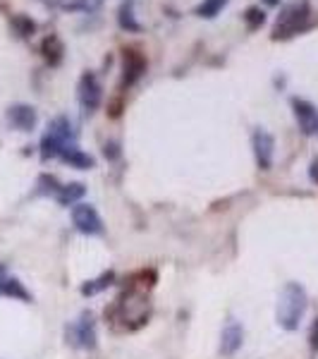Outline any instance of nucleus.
<instances>
[{"instance_id": "8", "label": "nucleus", "mask_w": 318, "mask_h": 359, "mask_svg": "<svg viewBox=\"0 0 318 359\" xmlns=\"http://www.w3.org/2000/svg\"><path fill=\"white\" fill-rule=\"evenodd\" d=\"M146 72V57L137 48L123 50V86H132L139 82V77Z\"/></svg>"}, {"instance_id": "28", "label": "nucleus", "mask_w": 318, "mask_h": 359, "mask_svg": "<svg viewBox=\"0 0 318 359\" xmlns=\"http://www.w3.org/2000/svg\"><path fill=\"white\" fill-rule=\"evenodd\" d=\"M43 3H48V5H57L60 0H43Z\"/></svg>"}, {"instance_id": "20", "label": "nucleus", "mask_w": 318, "mask_h": 359, "mask_svg": "<svg viewBox=\"0 0 318 359\" xmlns=\"http://www.w3.org/2000/svg\"><path fill=\"white\" fill-rule=\"evenodd\" d=\"M103 0H72V3H65V10H79V13H96L101 10Z\"/></svg>"}, {"instance_id": "15", "label": "nucleus", "mask_w": 318, "mask_h": 359, "mask_svg": "<svg viewBox=\"0 0 318 359\" xmlns=\"http://www.w3.org/2000/svg\"><path fill=\"white\" fill-rule=\"evenodd\" d=\"M84 194H86V187L82 182H69V184H62V187L57 189L55 199L60 206H74Z\"/></svg>"}, {"instance_id": "17", "label": "nucleus", "mask_w": 318, "mask_h": 359, "mask_svg": "<svg viewBox=\"0 0 318 359\" xmlns=\"http://www.w3.org/2000/svg\"><path fill=\"white\" fill-rule=\"evenodd\" d=\"M113 280H115V273H113V271H108V273L98 276L96 280L84 283V285H82V294H89V297H94V294L103 292L106 287H111V285H113Z\"/></svg>"}, {"instance_id": "29", "label": "nucleus", "mask_w": 318, "mask_h": 359, "mask_svg": "<svg viewBox=\"0 0 318 359\" xmlns=\"http://www.w3.org/2000/svg\"><path fill=\"white\" fill-rule=\"evenodd\" d=\"M0 278H5V266L0 264Z\"/></svg>"}, {"instance_id": "9", "label": "nucleus", "mask_w": 318, "mask_h": 359, "mask_svg": "<svg viewBox=\"0 0 318 359\" xmlns=\"http://www.w3.org/2000/svg\"><path fill=\"white\" fill-rule=\"evenodd\" d=\"M254 156H256V163L261 170H268L273 165V154H275V139L268 135L265 130H256L251 137Z\"/></svg>"}, {"instance_id": "4", "label": "nucleus", "mask_w": 318, "mask_h": 359, "mask_svg": "<svg viewBox=\"0 0 318 359\" xmlns=\"http://www.w3.org/2000/svg\"><path fill=\"white\" fill-rule=\"evenodd\" d=\"M77 139V132H74V125L69 123V118L65 115H57L53 123L48 125L46 135L41 139V158H57L62 154V149H67L69 144H74Z\"/></svg>"}, {"instance_id": "24", "label": "nucleus", "mask_w": 318, "mask_h": 359, "mask_svg": "<svg viewBox=\"0 0 318 359\" xmlns=\"http://www.w3.org/2000/svg\"><path fill=\"white\" fill-rule=\"evenodd\" d=\"M309 343H311V350L318 352V318L314 321V326H311V333H309Z\"/></svg>"}, {"instance_id": "7", "label": "nucleus", "mask_w": 318, "mask_h": 359, "mask_svg": "<svg viewBox=\"0 0 318 359\" xmlns=\"http://www.w3.org/2000/svg\"><path fill=\"white\" fill-rule=\"evenodd\" d=\"M72 223L82 235H103V221L91 204H74Z\"/></svg>"}, {"instance_id": "2", "label": "nucleus", "mask_w": 318, "mask_h": 359, "mask_svg": "<svg viewBox=\"0 0 318 359\" xmlns=\"http://www.w3.org/2000/svg\"><path fill=\"white\" fill-rule=\"evenodd\" d=\"M306 290L299 283H287L280 292V302H277V323L285 331H297L299 323L306 314Z\"/></svg>"}, {"instance_id": "6", "label": "nucleus", "mask_w": 318, "mask_h": 359, "mask_svg": "<svg viewBox=\"0 0 318 359\" xmlns=\"http://www.w3.org/2000/svg\"><path fill=\"white\" fill-rule=\"evenodd\" d=\"M77 98L79 103H82L84 113H94L98 106H101L103 101V86L98 82L96 74L86 72L82 74V79H79V86H77Z\"/></svg>"}, {"instance_id": "26", "label": "nucleus", "mask_w": 318, "mask_h": 359, "mask_svg": "<svg viewBox=\"0 0 318 359\" xmlns=\"http://www.w3.org/2000/svg\"><path fill=\"white\" fill-rule=\"evenodd\" d=\"M311 180H314V182H318V161H314V163H311Z\"/></svg>"}, {"instance_id": "19", "label": "nucleus", "mask_w": 318, "mask_h": 359, "mask_svg": "<svg viewBox=\"0 0 318 359\" xmlns=\"http://www.w3.org/2000/svg\"><path fill=\"white\" fill-rule=\"evenodd\" d=\"M228 3H230V0H204V3L196 8V15L204 17V20H213L216 15H221V10Z\"/></svg>"}, {"instance_id": "16", "label": "nucleus", "mask_w": 318, "mask_h": 359, "mask_svg": "<svg viewBox=\"0 0 318 359\" xmlns=\"http://www.w3.org/2000/svg\"><path fill=\"white\" fill-rule=\"evenodd\" d=\"M0 294L15 297V299H25V302L32 299V294L25 290V285H22L20 280H15V278H0Z\"/></svg>"}, {"instance_id": "12", "label": "nucleus", "mask_w": 318, "mask_h": 359, "mask_svg": "<svg viewBox=\"0 0 318 359\" xmlns=\"http://www.w3.org/2000/svg\"><path fill=\"white\" fill-rule=\"evenodd\" d=\"M242 340H244V328H242L240 321L230 318L228 326L223 328V340H221V352L223 355H235L242 347Z\"/></svg>"}, {"instance_id": "10", "label": "nucleus", "mask_w": 318, "mask_h": 359, "mask_svg": "<svg viewBox=\"0 0 318 359\" xmlns=\"http://www.w3.org/2000/svg\"><path fill=\"white\" fill-rule=\"evenodd\" d=\"M292 111L297 118V125L304 135H316L318 132V111L314 103L304 101V98H292Z\"/></svg>"}, {"instance_id": "13", "label": "nucleus", "mask_w": 318, "mask_h": 359, "mask_svg": "<svg viewBox=\"0 0 318 359\" xmlns=\"http://www.w3.org/2000/svg\"><path fill=\"white\" fill-rule=\"evenodd\" d=\"M62 163H67L69 168H77V170H89V168L96 165V161L91 158L89 154H84L77 144H69L67 149H62V154L57 156Z\"/></svg>"}, {"instance_id": "14", "label": "nucleus", "mask_w": 318, "mask_h": 359, "mask_svg": "<svg viewBox=\"0 0 318 359\" xmlns=\"http://www.w3.org/2000/svg\"><path fill=\"white\" fill-rule=\"evenodd\" d=\"M41 53L46 57V62H48L50 67H55V65H60V62H62V53H65V46H62V41L55 36V34H50V36L43 39Z\"/></svg>"}, {"instance_id": "18", "label": "nucleus", "mask_w": 318, "mask_h": 359, "mask_svg": "<svg viewBox=\"0 0 318 359\" xmlns=\"http://www.w3.org/2000/svg\"><path fill=\"white\" fill-rule=\"evenodd\" d=\"M118 22L125 32H141V25L134 20V10H132V3H123L120 8V15H118Z\"/></svg>"}, {"instance_id": "30", "label": "nucleus", "mask_w": 318, "mask_h": 359, "mask_svg": "<svg viewBox=\"0 0 318 359\" xmlns=\"http://www.w3.org/2000/svg\"><path fill=\"white\" fill-rule=\"evenodd\" d=\"M316 135H318V132H316Z\"/></svg>"}, {"instance_id": "5", "label": "nucleus", "mask_w": 318, "mask_h": 359, "mask_svg": "<svg viewBox=\"0 0 318 359\" xmlns=\"http://www.w3.org/2000/svg\"><path fill=\"white\" fill-rule=\"evenodd\" d=\"M96 340H98L96 321L89 311H84V314L67 328V343H72L74 347H79V350H94Z\"/></svg>"}, {"instance_id": "23", "label": "nucleus", "mask_w": 318, "mask_h": 359, "mask_svg": "<svg viewBox=\"0 0 318 359\" xmlns=\"http://www.w3.org/2000/svg\"><path fill=\"white\" fill-rule=\"evenodd\" d=\"M39 187H41V189H39V192H41V194H57V189H60L62 187V184L60 182H57V180L53 177V175H41V180H39Z\"/></svg>"}, {"instance_id": "3", "label": "nucleus", "mask_w": 318, "mask_h": 359, "mask_svg": "<svg viewBox=\"0 0 318 359\" xmlns=\"http://www.w3.org/2000/svg\"><path fill=\"white\" fill-rule=\"evenodd\" d=\"M309 27H311L309 0H297V3H290L287 8H282V13L277 15L273 27V39L275 41L277 39H290Z\"/></svg>"}, {"instance_id": "21", "label": "nucleus", "mask_w": 318, "mask_h": 359, "mask_svg": "<svg viewBox=\"0 0 318 359\" xmlns=\"http://www.w3.org/2000/svg\"><path fill=\"white\" fill-rule=\"evenodd\" d=\"M13 27H15V32L20 34V36H32L34 32H36V25H34L29 17L25 15H17L13 17Z\"/></svg>"}, {"instance_id": "27", "label": "nucleus", "mask_w": 318, "mask_h": 359, "mask_svg": "<svg viewBox=\"0 0 318 359\" xmlns=\"http://www.w3.org/2000/svg\"><path fill=\"white\" fill-rule=\"evenodd\" d=\"M265 5H270V8H275V5H280V0H263Z\"/></svg>"}, {"instance_id": "1", "label": "nucleus", "mask_w": 318, "mask_h": 359, "mask_svg": "<svg viewBox=\"0 0 318 359\" xmlns=\"http://www.w3.org/2000/svg\"><path fill=\"white\" fill-rule=\"evenodd\" d=\"M148 309H151V302L146 297V290L144 287H134L132 285L130 290H125L115 299L113 309L106 311V316L113 318L115 326L120 328H139L144 321L148 318Z\"/></svg>"}, {"instance_id": "22", "label": "nucleus", "mask_w": 318, "mask_h": 359, "mask_svg": "<svg viewBox=\"0 0 318 359\" xmlns=\"http://www.w3.org/2000/svg\"><path fill=\"white\" fill-rule=\"evenodd\" d=\"M244 22H247V27H249L251 32H256V29L265 22L263 10H261V8H249V10L244 13Z\"/></svg>"}, {"instance_id": "11", "label": "nucleus", "mask_w": 318, "mask_h": 359, "mask_svg": "<svg viewBox=\"0 0 318 359\" xmlns=\"http://www.w3.org/2000/svg\"><path fill=\"white\" fill-rule=\"evenodd\" d=\"M8 123L10 127L20 132H32L39 123V115L32 106H25V103H17V106L8 108Z\"/></svg>"}, {"instance_id": "25", "label": "nucleus", "mask_w": 318, "mask_h": 359, "mask_svg": "<svg viewBox=\"0 0 318 359\" xmlns=\"http://www.w3.org/2000/svg\"><path fill=\"white\" fill-rule=\"evenodd\" d=\"M103 154H106V158H118L120 151H118V144H106V149H103Z\"/></svg>"}]
</instances>
